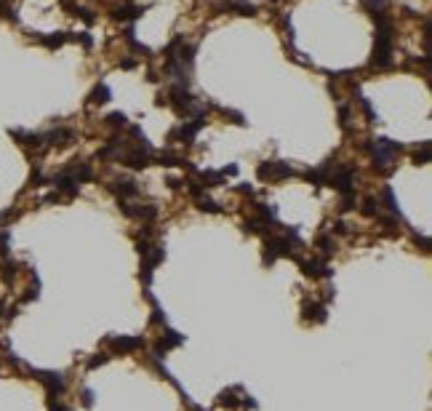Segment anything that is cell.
Listing matches in <instances>:
<instances>
[{
  "instance_id": "cell-23",
  "label": "cell",
  "mask_w": 432,
  "mask_h": 411,
  "mask_svg": "<svg viewBox=\"0 0 432 411\" xmlns=\"http://www.w3.org/2000/svg\"><path fill=\"white\" fill-rule=\"evenodd\" d=\"M198 208L200 211H208V214H221V208L216 206L211 198H198Z\"/></svg>"
},
{
  "instance_id": "cell-15",
  "label": "cell",
  "mask_w": 432,
  "mask_h": 411,
  "mask_svg": "<svg viewBox=\"0 0 432 411\" xmlns=\"http://www.w3.org/2000/svg\"><path fill=\"white\" fill-rule=\"evenodd\" d=\"M326 307H323V305H318V302H315V305H310V302H307V305H304V321H315V323H323V321H326Z\"/></svg>"
},
{
  "instance_id": "cell-16",
  "label": "cell",
  "mask_w": 432,
  "mask_h": 411,
  "mask_svg": "<svg viewBox=\"0 0 432 411\" xmlns=\"http://www.w3.org/2000/svg\"><path fill=\"white\" fill-rule=\"evenodd\" d=\"M110 96H112L110 86H107V83H99V86L91 91L88 99H91V104H107V102H110Z\"/></svg>"
},
{
  "instance_id": "cell-14",
  "label": "cell",
  "mask_w": 432,
  "mask_h": 411,
  "mask_svg": "<svg viewBox=\"0 0 432 411\" xmlns=\"http://www.w3.org/2000/svg\"><path fill=\"white\" fill-rule=\"evenodd\" d=\"M227 11H237L240 16H256V5L248 0H224Z\"/></svg>"
},
{
  "instance_id": "cell-25",
  "label": "cell",
  "mask_w": 432,
  "mask_h": 411,
  "mask_svg": "<svg viewBox=\"0 0 432 411\" xmlns=\"http://www.w3.org/2000/svg\"><path fill=\"white\" fill-rule=\"evenodd\" d=\"M160 166H184V160L182 158H176V155H171V152H160Z\"/></svg>"
},
{
  "instance_id": "cell-28",
  "label": "cell",
  "mask_w": 432,
  "mask_h": 411,
  "mask_svg": "<svg viewBox=\"0 0 432 411\" xmlns=\"http://www.w3.org/2000/svg\"><path fill=\"white\" fill-rule=\"evenodd\" d=\"M75 16H80L86 24H94L96 16H94V11H88V8H75Z\"/></svg>"
},
{
  "instance_id": "cell-9",
  "label": "cell",
  "mask_w": 432,
  "mask_h": 411,
  "mask_svg": "<svg viewBox=\"0 0 432 411\" xmlns=\"http://www.w3.org/2000/svg\"><path fill=\"white\" fill-rule=\"evenodd\" d=\"M110 345L120 353H134L139 347H144V339L142 337H115V339H110Z\"/></svg>"
},
{
  "instance_id": "cell-27",
  "label": "cell",
  "mask_w": 432,
  "mask_h": 411,
  "mask_svg": "<svg viewBox=\"0 0 432 411\" xmlns=\"http://www.w3.org/2000/svg\"><path fill=\"white\" fill-rule=\"evenodd\" d=\"M339 208H342V211H352V208H355V195H352V192H342V206H339Z\"/></svg>"
},
{
  "instance_id": "cell-21",
  "label": "cell",
  "mask_w": 432,
  "mask_h": 411,
  "mask_svg": "<svg viewBox=\"0 0 432 411\" xmlns=\"http://www.w3.org/2000/svg\"><path fill=\"white\" fill-rule=\"evenodd\" d=\"M107 123L115 128H126L128 126V118H126V112H110L107 115Z\"/></svg>"
},
{
  "instance_id": "cell-34",
  "label": "cell",
  "mask_w": 432,
  "mask_h": 411,
  "mask_svg": "<svg viewBox=\"0 0 432 411\" xmlns=\"http://www.w3.org/2000/svg\"><path fill=\"white\" fill-rule=\"evenodd\" d=\"M347 115H350L347 107H342V110H339V123H342V126H347Z\"/></svg>"
},
{
  "instance_id": "cell-7",
  "label": "cell",
  "mask_w": 432,
  "mask_h": 411,
  "mask_svg": "<svg viewBox=\"0 0 432 411\" xmlns=\"http://www.w3.org/2000/svg\"><path fill=\"white\" fill-rule=\"evenodd\" d=\"M120 163H126L128 168H147L150 166V152H144V150H126L120 155Z\"/></svg>"
},
{
  "instance_id": "cell-12",
  "label": "cell",
  "mask_w": 432,
  "mask_h": 411,
  "mask_svg": "<svg viewBox=\"0 0 432 411\" xmlns=\"http://www.w3.org/2000/svg\"><path fill=\"white\" fill-rule=\"evenodd\" d=\"M302 273L304 275H310V278H331V270L326 262H318V259H312V262H302Z\"/></svg>"
},
{
  "instance_id": "cell-4",
  "label": "cell",
  "mask_w": 432,
  "mask_h": 411,
  "mask_svg": "<svg viewBox=\"0 0 432 411\" xmlns=\"http://www.w3.org/2000/svg\"><path fill=\"white\" fill-rule=\"evenodd\" d=\"M32 374L45 385L48 395H61V393H64V377L56 374V371H32Z\"/></svg>"
},
{
  "instance_id": "cell-31",
  "label": "cell",
  "mask_w": 432,
  "mask_h": 411,
  "mask_svg": "<svg viewBox=\"0 0 432 411\" xmlns=\"http://www.w3.org/2000/svg\"><path fill=\"white\" fill-rule=\"evenodd\" d=\"M360 104H363V110L368 112V118H371V120L376 123V112H374V107H371V102H368L366 96H360Z\"/></svg>"
},
{
  "instance_id": "cell-26",
  "label": "cell",
  "mask_w": 432,
  "mask_h": 411,
  "mask_svg": "<svg viewBox=\"0 0 432 411\" xmlns=\"http://www.w3.org/2000/svg\"><path fill=\"white\" fill-rule=\"evenodd\" d=\"M318 249H320V251L328 257V254H334V251H336V240H331V238H326V235H323V238L318 240Z\"/></svg>"
},
{
  "instance_id": "cell-22",
  "label": "cell",
  "mask_w": 432,
  "mask_h": 411,
  "mask_svg": "<svg viewBox=\"0 0 432 411\" xmlns=\"http://www.w3.org/2000/svg\"><path fill=\"white\" fill-rule=\"evenodd\" d=\"M379 200H376V198H366L363 200V214L366 216H379Z\"/></svg>"
},
{
  "instance_id": "cell-11",
  "label": "cell",
  "mask_w": 432,
  "mask_h": 411,
  "mask_svg": "<svg viewBox=\"0 0 432 411\" xmlns=\"http://www.w3.org/2000/svg\"><path fill=\"white\" fill-rule=\"evenodd\" d=\"M182 342H184V337L168 329L166 334H163V339L158 342V347H155V355H163V353H168V350H171V347H179Z\"/></svg>"
},
{
  "instance_id": "cell-2",
  "label": "cell",
  "mask_w": 432,
  "mask_h": 411,
  "mask_svg": "<svg viewBox=\"0 0 432 411\" xmlns=\"http://www.w3.org/2000/svg\"><path fill=\"white\" fill-rule=\"evenodd\" d=\"M256 176L259 179H288V176H294V168L285 160H264L259 163Z\"/></svg>"
},
{
  "instance_id": "cell-17",
  "label": "cell",
  "mask_w": 432,
  "mask_h": 411,
  "mask_svg": "<svg viewBox=\"0 0 432 411\" xmlns=\"http://www.w3.org/2000/svg\"><path fill=\"white\" fill-rule=\"evenodd\" d=\"M198 176H200V182H203V187H216V184H221L227 179L221 171H208V168L206 171H198Z\"/></svg>"
},
{
  "instance_id": "cell-20",
  "label": "cell",
  "mask_w": 432,
  "mask_h": 411,
  "mask_svg": "<svg viewBox=\"0 0 432 411\" xmlns=\"http://www.w3.org/2000/svg\"><path fill=\"white\" fill-rule=\"evenodd\" d=\"M382 198H384V203H387V208H390V211H392V214H395V216H400V208H398V200H395V192H392V187H390V184H387V187H384V190H382Z\"/></svg>"
},
{
  "instance_id": "cell-6",
  "label": "cell",
  "mask_w": 432,
  "mask_h": 411,
  "mask_svg": "<svg viewBox=\"0 0 432 411\" xmlns=\"http://www.w3.org/2000/svg\"><path fill=\"white\" fill-rule=\"evenodd\" d=\"M32 40H37L45 48H61L64 43L75 40L72 32H51V35H43V32H32Z\"/></svg>"
},
{
  "instance_id": "cell-13",
  "label": "cell",
  "mask_w": 432,
  "mask_h": 411,
  "mask_svg": "<svg viewBox=\"0 0 432 411\" xmlns=\"http://www.w3.org/2000/svg\"><path fill=\"white\" fill-rule=\"evenodd\" d=\"M110 190L115 192L118 198H134L139 187H136V182H131V179H120V182H112L110 184Z\"/></svg>"
},
{
  "instance_id": "cell-33",
  "label": "cell",
  "mask_w": 432,
  "mask_h": 411,
  "mask_svg": "<svg viewBox=\"0 0 432 411\" xmlns=\"http://www.w3.org/2000/svg\"><path fill=\"white\" fill-rule=\"evenodd\" d=\"M134 67H136L134 59H123V61H120V69H134Z\"/></svg>"
},
{
  "instance_id": "cell-18",
  "label": "cell",
  "mask_w": 432,
  "mask_h": 411,
  "mask_svg": "<svg viewBox=\"0 0 432 411\" xmlns=\"http://www.w3.org/2000/svg\"><path fill=\"white\" fill-rule=\"evenodd\" d=\"M304 179H307V182H312V184H326V182H328V166L315 168V171H307V174H304Z\"/></svg>"
},
{
  "instance_id": "cell-10",
  "label": "cell",
  "mask_w": 432,
  "mask_h": 411,
  "mask_svg": "<svg viewBox=\"0 0 432 411\" xmlns=\"http://www.w3.org/2000/svg\"><path fill=\"white\" fill-rule=\"evenodd\" d=\"M144 11H147L144 5H142V8H139V5H120V8L112 11V19L115 21H134V19L142 16Z\"/></svg>"
},
{
  "instance_id": "cell-35",
  "label": "cell",
  "mask_w": 432,
  "mask_h": 411,
  "mask_svg": "<svg viewBox=\"0 0 432 411\" xmlns=\"http://www.w3.org/2000/svg\"><path fill=\"white\" fill-rule=\"evenodd\" d=\"M240 192H245V195H253V187H251V184H243Z\"/></svg>"
},
{
  "instance_id": "cell-5",
  "label": "cell",
  "mask_w": 432,
  "mask_h": 411,
  "mask_svg": "<svg viewBox=\"0 0 432 411\" xmlns=\"http://www.w3.org/2000/svg\"><path fill=\"white\" fill-rule=\"evenodd\" d=\"M53 187H56V192H64L67 198H75V195H78V190H80V182L75 179L72 174L61 171V174L53 176Z\"/></svg>"
},
{
  "instance_id": "cell-32",
  "label": "cell",
  "mask_w": 432,
  "mask_h": 411,
  "mask_svg": "<svg viewBox=\"0 0 432 411\" xmlns=\"http://www.w3.org/2000/svg\"><path fill=\"white\" fill-rule=\"evenodd\" d=\"M83 406H94V393H91V390H86V393H83Z\"/></svg>"
},
{
  "instance_id": "cell-1",
  "label": "cell",
  "mask_w": 432,
  "mask_h": 411,
  "mask_svg": "<svg viewBox=\"0 0 432 411\" xmlns=\"http://www.w3.org/2000/svg\"><path fill=\"white\" fill-rule=\"evenodd\" d=\"M192 115H195V120H190V123H182L179 128H174L171 134H168V139H171V142H174V139H182L184 144H192V142H195L198 131L206 126V112H203V110H195Z\"/></svg>"
},
{
  "instance_id": "cell-29",
  "label": "cell",
  "mask_w": 432,
  "mask_h": 411,
  "mask_svg": "<svg viewBox=\"0 0 432 411\" xmlns=\"http://www.w3.org/2000/svg\"><path fill=\"white\" fill-rule=\"evenodd\" d=\"M75 40L83 43V48H91V45H94V37H91V32H78V35H75Z\"/></svg>"
},
{
  "instance_id": "cell-24",
  "label": "cell",
  "mask_w": 432,
  "mask_h": 411,
  "mask_svg": "<svg viewBox=\"0 0 432 411\" xmlns=\"http://www.w3.org/2000/svg\"><path fill=\"white\" fill-rule=\"evenodd\" d=\"M416 166H427L430 163V142H422V150H416Z\"/></svg>"
},
{
  "instance_id": "cell-3",
  "label": "cell",
  "mask_w": 432,
  "mask_h": 411,
  "mask_svg": "<svg viewBox=\"0 0 432 411\" xmlns=\"http://www.w3.org/2000/svg\"><path fill=\"white\" fill-rule=\"evenodd\" d=\"M352 182H355V168L352 166H336L334 174H328L331 187H336L339 192H352Z\"/></svg>"
},
{
  "instance_id": "cell-30",
  "label": "cell",
  "mask_w": 432,
  "mask_h": 411,
  "mask_svg": "<svg viewBox=\"0 0 432 411\" xmlns=\"http://www.w3.org/2000/svg\"><path fill=\"white\" fill-rule=\"evenodd\" d=\"M107 361H110V355H104V353H99V355H96V358H91V361H88V369H96V366H104V363H107Z\"/></svg>"
},
{
  "instance_id": "cell-19",
  "label": "cell",
  "mask_w": 432,
  "mask_h": 411,
  "mask_svg": "<svg viewBox=\"0 0 432 411\" xmlns=\"http://www.w3.org/2000/svg\"><path fill=\"white\" fill-rule=\"evenodd\" d=\"M155 216H158V206H139L134 208L131 219H155Z\"/></svg>"
},
{
  "instance_id": "cell-36",
  "label": "cell",
  "mask_w": 432,
  "mask_h": 411,
  "mask_svg": "<svg viewBox=\"0 0 432 411\" xmlns=\"http://www.w3.org/2000/svg\"><path fill=\"white\" fill-rule=\"evenodd\" d=\"M336 232H347V224L344 222H336Z\"/></svg>"
},
{
  "instance_id": "cell-8",
  "label": "cell",
  "mask_w": 432,
  "mask_h": 411,
  "mask_svg": "<svg viewBox=\"0 0 432 411\" xmlns=\"http://www.w3.org/2000/svg\"><path fill=\"white\" fill-rule=\"evenodd\" d=\"M72 139H75V134L69 128H53L48 134H43V144L48 142V144H56V147H67Z\"/></svg>"
}]
</instances>
